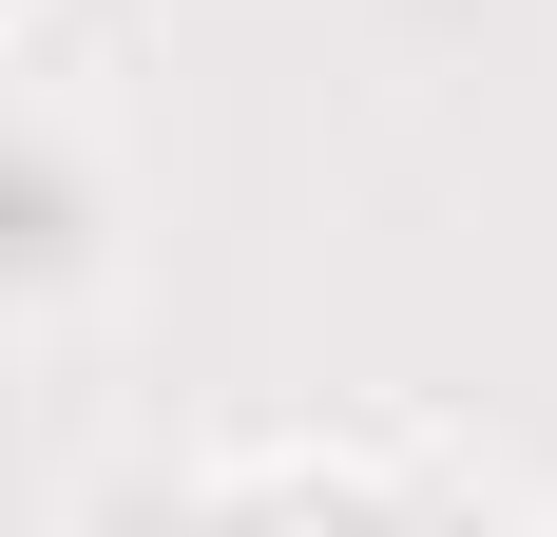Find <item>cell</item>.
<instances>
[{"label":"cell","instance_id":"6da1fadb","mask_svg":"<svg viewBox=\"0 0 557 537\" xmlns=\"http://www.w3.org/2000/svg\"><path fill=\"white\" fill-rule=\"evenodd\" d=\"M0 268H77V173L58 154H0Z\"/></svg>","mask_w":557,"mask_h":537}]
</instances>
